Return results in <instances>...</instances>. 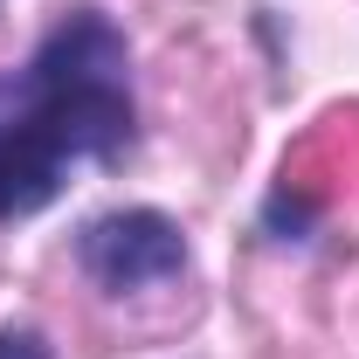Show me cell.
<instances>
[{
  "label": "cell",
  "instance_id": "1",
  "mask_svg": "<svg viewBox=\"0 0 359 359\" xmlns=\"http://www.w3.org/2000/svg\"><path fill=\"white\" fill-rule=\"evenodd\" d=\"M138 145L132 42L104 7H69L14 69H0V222H28L90 166Z\"/></svg>",
  "mask_w": 359,
  "mask_h": 359
},
{
  "label": "cell",
  "instance_id": "2",
  "mask_svg": "<svg viewBox=\"0 0 359 359\" xmlns=\"http://www.w3.org/2000/svg\"><path fill=\"white\" fill-rule=\"evenodd\" d=\"M69 256L90 276V290H104V297H138L152 283L187 276V263H194L187 228L173 215H159V208H104V215H90L76 228V242H69Z\"/></svg>",
  "mask_w": 359,
  "mask_h": 359
},
{
  "label": "cell",
  "instance_id": "3",
  "mask_svg": "<svg viewBox=\"0 0 359 359\" xmlns=\"http://www.w3.org/2000/svg\"><path fill=\"white\" fill-rule=\"evenodd\" d=\"M0 359H55L42 325H0Z\"/></svg>",
  "mask_w": 359,
  "mask_h": 359
}]
</instances>
